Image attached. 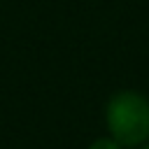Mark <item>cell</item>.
Wrapping results in <instances>:
<instances>
[{"mask_svg": "<svg viewBox=\"0 0 149 149\" xmlns=\"http://www.w3.org/2000/svg\"><path fill=\"white\" fill-rule=\"evenodd\" d=\"M107 126L121 147L142 144L149 137V100L135 91H121L107 102Z\"/></svg>", "mask_w": 149, "mask_h": 149, "instance_id": "1", "label": "cell"}, {"mask_svg": "<svg viewBox=\"0 0 149 149\" xmlns=\"http://www.w3.org/2000/svg\"><path fill=\"white\" fill-rule=\"evenodd\" d=\"M88 149H121V144H119L114 137H100V140H95Z\"/></svg>", "mask_w": 149, "mask_h": 149, "instance_id": "2", "label": "cell"}, {"mask_svg": "<svg viewBox=\"0 0 149 149\" xmlns=\"http://www.w3.org/2000/svg\"><path fill=\"white\" fill-rule=\"evenodd\" d=\"M142 149H149V144H147V147H142Z\"/></svg>", "mask_w": 149, "mask_h": 149, "instance_id": "3", "label": "cell"}]
</instances>
